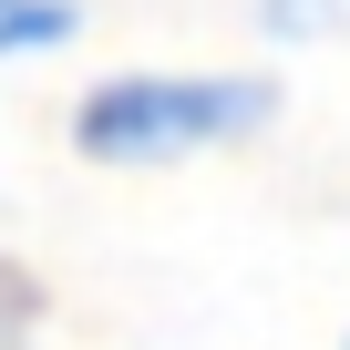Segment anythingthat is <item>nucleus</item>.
I'll use <instances>...</instances> for the list:
<instances>
[{"mask_svg": "<svg viewBox=\"0 0 350 350\" xmlns=\"http://www.w3.org/2000/svg\"><path fill=\"white\" fill-rule=\"evenodd\" d=\"M268 113H278L268 72H175V62H144V72H103L72 103V154L113 165V175H165V165L217 154V144H247Z\"/></svg>", "mask_w": 350, "mask_h": 350, "instance_id": "1", "label": "nucleus"}, {"mask_svg": "<svg viewBox=\"0 0 350 350\" xmlns=\"http://www.w3.org/2000/svg\"><path fill=\"white\" fill-rule=\"evenodd\" d=\"M83 31V0H0V62H42Z\"/></svg>", "mask_w": 350, "mask_h": 350, "instance_id": "2", "label": "nucleus"}, {"mask_svg": "<svg viewBox=\"0 0 350 350\" xmlns=\"http://www.w3.org/2000/svg\"><path fill=\"white\" fill-rule=\"evenodd\" d=\"M350 21V0H258V31L268 42H329Z\"/></svg>", "mask_w": 350, "mask_h": 350, "instance_id": "3", "label": "nucleus"}]
</instances>
